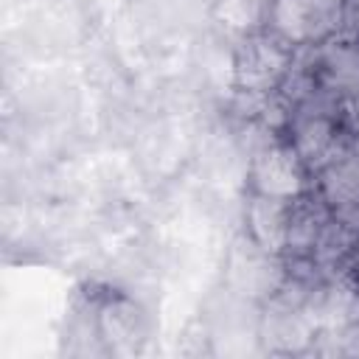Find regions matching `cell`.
<instances>
[{"label":"cell","instance_id":"obj_1","mask_svg":"<svg viewBox=\"0 0 359 359\" xmlns=\"http://www.w3.org/2000/svg\"><path fill=\"white\" fill-rule=\"evenodd\" d=\"M294 50L280 36L258 28L236 39L230 59V84L236 95H272L280 93L294 70Z\"/></svg>","mask_w":359,"mask_h":359},{"label":"cell","instance_id":"obj_2","mask_svg":"<svg viewBox=\"0 0 359 359\" xmlns=\"http://www.w3.org/2000/svg\"><path fill=\"white\" fill-rule=\"evenodd\" d=\"M345 11L348 0H266L264 31L292 48H314L342 31Z\"/></svg>","mask_w":359,"mask_h":359},{"label":"cell","instance_id":"obj_3","mask_svg":"<svg viewBox=\"0 0 359 359\" xmlns=\"http://www.w3.org/2000/svg\"><path fill=\"white\" fill-rule=\"evenodd\" d=\"M314 188L309 165L289 146V140H266L250 154L247 191L294 202Z\"/></svg>","mask_w":359,"mask_h":359},{"label":"cell","instance_id":"obj_4","mask_svg":"<svg viewBox=\"0 0 359 359\" xmlns=\"http://www.w3.org/2000/svg\"><path fill=\"white\" fill-rule=\"evenodd\" d=\"M286 140L300 154V160L309 165L311 174L323 171L325 165L348 154L339 121L320 107H309V101L294 107L286 126Z\"/></svg>","mask_w":359,"mask_h":359},{"label":"cell","instance_id":"obj_5","mask_svg":"<svg viewBox=\"0 0 359 359\" xmlns=\"http://www.w3.org/2000/svg\"><path fill=\"white\" fill-rule=\"evenodd\" d=\"M286 258L269 255L261 247H255L247 236H238L233 241L230 250V261H227V286L233 289V294L238 297H250V300H269L289 278V272L283 269Z\"/></svg>","mask_w":359,"mask_h":359},{"label":"cell","instance_id":"obj_6","mask_svg":"<svg viewBox=\"0 0 359 359\" xmlns=\"http://www.w3.org/2000/svg\"><path fill=\"white\" fill-rule=\"evenodd\" d=\"M309 76L317 90L339 95L342 101L359 90V39L356 36H331L314 45V59Z\"/></svg>","mask_w":359,"mask_h":359},{"label":"cell","instance_id":"obj_7","mask_svg":"<svg viewBox=\"0 0 359 359\" xmlns=\"http://www.w3.org/2000/svg\"><path fill=\"white\" fill-rule=\"evenodd\" d=\"M95 331L109 353H135L146 342L149 323H146L143 309L132 297L115 294L98 306Z\"/></svg>","mask_w":359,"mask_h":359},{"label":"cell","instance_id":"obj_8","mask_svg":"<svg viewBox=\"0 0 359 359\" xmlns=\"http://www.w3.org/2000/svg\"><path fill=\"white\" fill-rule=\"evenodd\" d=\"M289 216H292V202L250 194L244 205V236L264 252L283 258L289 238Z\"/></svg>","mask_w":359,"mask_h":359},{"label":"cell","instance_id":"obj_9","mask_svg":"<svg viewBox=\"0 0 359 359\" xmlns=\"http://www.w3.org/2000/svg\"><path fill=\"white\" fill-rule=\"evenodd\" d=\"M314 188L328 205L331 216L359 230V160L356 154H345L314 174Z\"/></svg>","mask_w":359,"mask_h":359},{"label":"cell","instance_id":"obj_10","mask_svg":"<svg viewBox=\"0 0 359 359\" xmlns=\"http://www.w3.org/2000/svg\"><path fill=\"white\" fill-rule=\"evenodd\" d=\"M331 222V210L323 202V196L317 194V188H311L309 194H303L300 199L292 202V216H289V238H286V261H306L311 258L325 224Z\"/></svg>","mask_w":359,"mask_h":359},{"label":"cell","instance_id":"obj_11","mask_svg":"<svg viewBox=\"0 0 359 359\" xmlns=\"http://www.w3.org/2000/svg\"><path fill=\"white\" fill-rule=\"evenodd\" d=\"M264 3L266 0H216V22L241 39L264 28Z\"/></svg>","mask_w":359,"mask_h":359},{"label":"cell","instance_id":"obj_12","mask_svg":"<svg viewBox=\"0 0 359 359\" xmlns=\"http://www.w3.org/2000/svg\"><path fill=\"white\" fill-rule=\"evenodd\" d=\"M345 22H348V31H351V36H356V39H359V0H348Z\"/></svg>","mask_w":359,"mask_h":359},{"label":"cell","instance_id":"obj_13","mask_svg":"<svg viewBox=\"0 0 359 359\" xmlns=\"http://www.w3.org/2000/svg\"><path fill=\"white\" fill-rule=\"evenodd\" d=\"M345 107H348L351 118H353V121H356V126H359V90H356L351 98H345Z\"/></svg>","mask_w":359,"mask_h":359}]
</instances>
